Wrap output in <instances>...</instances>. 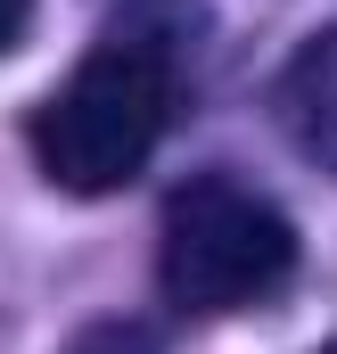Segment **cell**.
I'll list each match as a JSON object with an SVG mask.
<instances>
[{
  "instance_id": "8992f818",
  "label": "cell",
  "mask_w": 337,
  "mask_h": 354,
  "mask_svg": "<svg viewBox=\"0 0 337 354\" xmlns=\"http://www.w3.org/2000/svg\"><path fill=\"white\" fill-rule=\"evenodd\" d=\"M321 354H337V346H321Z\"/></svg>"
},
{
  "instance_id": "277c9868",
  "label": "cell",
  "mask_w": 337,
  "mask_h": 354,
  "mask_svg": "<svg viewBox=\"0 0 337 354\" xmlns=\"http://www.w3.org/2000/svg\"><path fill=\"white\" fill-rule=\"evenodd\" d=\"M58 354H157L148 322H90L83 338H66Z\"/></svg>"
},
{
  "instance_id": "5b68a950",
  "label": "cell",
  "mask_w": 337,
  "mask_h": 354,
  "mask_svg": "<svg viewBox=\"0 0 337 354\" xmlns=\"http://www.w3.org/2000/svg\"><path fill=\"white\" fill-rule=\"evenodd\" d=\"M33 25V0H0V58L17 50V33Z\"/></svg>"
},
{
  "instance_id": "7a4b0ae2",
  "label": "cell",
  "mask_w": 337,
  "mask_h": 354,
  "mask_svg": "<svg viewBox=\"0 0 337 354\" xmlns=\"http://www.w3.org/2000/svg\"><path fill=\"white\" fill-rule=\"evenodd\" d=\"M296 280V223L239 174H189L157 223V297L173 313H247Z\"/></svg>"
},
{
  "instance_id": "6da1fadb",
  "label": "cell",
  "mask_w": 337,
  "mask_h": 354,
  "mask_svg": "<svg viewBox=\"0 0 337 354\" xmlns=\"http://www.w3.org/2000/svg\"><path fill=\"white\" fill-rule=\"evenodd\" d=\"M181 115V58L157 25H115L66 83L33 107V165L66 198H115L148 174Z\"/></svg>"
},
{
  "instance_id": "3957f363",
  "label": "cell",
  "mask_w": 337,
  "mask_h": 354,
  "mask_svg": "<svg viewBox=\"0 0 337 354\" xmlns=\"http://www.w3.org/2000/svg\"><path fill=\"white\" fill-rule=\"evenodd\" d=\"M271 107H280L288 140H296L321 174H337V25H321V33L288 58V75H280V91H271Z\"/></svg>"
}]
</instances>
